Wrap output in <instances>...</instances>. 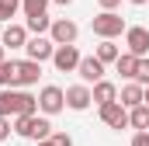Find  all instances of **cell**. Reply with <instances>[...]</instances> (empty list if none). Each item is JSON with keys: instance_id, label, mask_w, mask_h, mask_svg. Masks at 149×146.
<instances>
[{"instance_id": "obj_23", "label": "cell", "mask_w": 149, "mask_h": 146, "mask_svg": "<svg viewBox=\"0 0 149 146\" xmlns=\"http://www.w3.org/2000/svg\"><path fill=\"white\" fill-rule=\"evenodd\" d=\"M10 132H14V122H10L7 115H0V143H7V139H10Z\"/></svg>"}, {"instance_id": "obj_22", "label": "cell", "mask_w": 149, "mask_h": 146, "mask_svg": "<svg viewBox=\"0 0 149 146\" xmlns=\"http://www.w3.org/2000/svg\"><path fill=\"white\" fill-rule=\"evenodd\" d=\"M17 11H21L17 4H7V0H0V21H3V25H7V21L17 14Z\"/></svg>"}, {"instance_id": "obj_6", "label": "cell", "mask_w": 149, "mask_h": 146, "mask_svg": "<svg viewBox=\"0 0 149 146\" xmlns=\"http://www.w3.org/2000/svg\"><path fill=\"white\" fill-rule=\"evenodd\" d=\"M52 52H56V42L49 35H28V42H24V56L28 59L45 63V59H52Z\"/></svg>"}, {"instance_id": "obj_13", "label": "cell", "mask_w": 149, "mask_h": 146, "mask_svg": "<svg viewBox=\"0 0 149 146\" xmlns=\"http://www.w3.org/2000/svg\"><path fill=\"white\" fill-rule=\"evenodd\" d=\"M142 98H146V87H142V84H135V80H128V84L118 91V101H121L125 108H135V105H142Z\"/></svg>"}, {"instance_id": "obj_10", "label": "cell", "mask_w": 149, "mask_h": 146, "mask_svg": "<svg viewBox=\"0 0 149 146\" xmlns=\"http://www.w3.org/2000/svg\"><path fill=\"white\" fill-rule=\"evenodd\" d=\"M38 77H42V63L35 59H17V73H14V87H35Z\"/></svg>"}, {"instance_id": "obj_30", "label": "cell", "mask_w": 149, "mask_h": 146, "mask_svg": "<svg viewBox=\"0 0 149 146\" xmlns=\"http://www.w3.org/2000/svg\"><path fill=\"white\" fill-rule=\"evenodd\" d=\"M128 4H132V7H142V4H149V0H128Z\"/></svg>"}, {"instance_id": "obj_9", "label": "cell", "mask_w": 149, "mask_h": 146, "mask_svg": "<svg viewBox=\"0 0 149 146\" xmlns=\"http://www.w3.org/2000/svg\"><path fill=\"white\" fill-rule=\"evenodd\" d=\"M94 105V94H90V84H73V87H66V108L70 111H87Z\"/></svg>"}, {"instance_id": "obj_8", "label": "cell", "mask_w": 149, "mask_h": 146, "mask_svg": "<svg viewBox=\"0 0 149 146\" xmlns=\"http://www.w3.org/2000/svg\"><path fill=\"white\" fill-rule=\"evenodd\" d=\"M125 49H128L132 56H149V28L128 25V28H125Z\"/></svg>"}, {"instance_id": "obj_3", "label": "cell", "mask_w": 149, "mask_h": 146, "mask_svg": "<svg viewBox=\"0 0 149 146\" xmlns=\"http://www.w3.org/2000/svg\"><path fill=\"white\" fill-rule=\"evenodd\" d=\"M63 108H66V91L56 87V84H45V87L38 91V111L52 118V115H59Z\"/></svg>"}, {"instance_id": "obj_20", "label": "cell", "mask_w": 149, "mask_h": 146, "mask_svg": "<svg viewBox=\"0 0 149 146\" xmlns=\"http://www.w3.org/2000/svg\"><path fill=\"white\" fill-rule=\"evenodd\" d=\"M49 4L52 0H21V11H24V18H31V14H45Z\"/></svg>"}, {"instance_id": "obj_11", "label": "cell", "mask_w": 149, "mask_h": 146, "mask_svg": "<svg viewBox=\"0 0 149 146\" xmlns=\"http://www.w3.org/2000/svg\"><path fill=\"white\" fill-rule=\"evenodd\" d=\"M76 73H80V80L83 84H97V80H104V63L97 59V56H83L80 59V66H76Z\"/></svg>"}, {"instance_id": "obj_25", "label": "cell", "mask_w": 149, "mask_h": 146, "mask_svg": "<svg viewBox=\"0 0 149 146\" xmlns=\"http://www.w3.org/2000/svg\"><path fill=\"white\" fill-rule=\"evenodd\" d=\"M132 146H149V129H135V136H132Z\"/></svg>"}, {"instance_id": "obj_1", "label": "cell", "mask_w": 149, "mask_h": 146, "mask_svg": "<svg viewBox=\"0 0 149 146\" xmlns=\"http://www.w3.org/2000/svg\"><path fill=\"white\" fill-rule=\"evenodd\" d=\"M14 132H17L21 139L38 143V139H49V136H52V122H49V115H42V111H35V115H14Z\"/></svg>"}, {"instance_id": "obj_12", "label": "cell", "mask_w": 149, "mask_h": 146, "mask_svg": "<svg viewBox=\"0 0 149 146\" xmlns=\"http://www.w3.org/2000/svg\"><path fill=\"white\" fill-rule=\"evenodd\" d=\"M28 28L24 25H14V21H7L3 25V32H0V42L7 45V49H24V42H28Z\"/></svg>"}, {"instance_id": "obj_15", "label": "cell", "mask_w": 149, "mask_h": 146, "mask_svg": "<svg viewBox=\"0 0 149 146\" xmlns=\"http://www.w3.org/2000/svg\"><path fill=\"white\" fill-rule=\"evenodd\" d=\"M24 28H28L31 35H49V28H52L49 11H45V14H31V18H24Z\"/></svg>"}, {"instance_id": "obj_17", "label": "cell", "mask_w": 149, "mask_h": 146, "mask_svg": "<svg viewBox=\"0 0 149 146\" xmlns=\"http://www.w3.org/2000/svg\"><path fill=\"white\" fill-rule=\"evenodd\" d=\"M94 56H97V59L108 66V63H114V59L121 56V49L114 45V38H101V45H97V52H94Z\"/></svg>"}, {"instance_id": "obj_7", "label": "cell", "mask_w": 149, "mask_h": 146, "mask_svg": "<svg viewBox=\"0 0 149 146\" xmlns=\"http://www.w3.org/2000/svg\"><path fill=\"white\" fill-rule=\"evenodd\" d=\"M80 49H76V42L73 45H56V52H52V66L59 73H76V66H80Z\"/></svg>"}, {"instance_id": "obj_32", "label": "cell", "mask_w": 149, "mask_h": 146, "mask_svg": "<svg viewBox=\"0 0 149 146\" xmlns=\"http://www.w3.org/2000/svg\"><path fill=\"white\" fill-rule=\"evenodd\" d=\"M7 4H17V7H21V0H7Z\"/></svg>"}, {"instance_id": "obj_5", "label": "cell", "mask_w": 149, "mask_h": 146, "mask_svg": "<svg viewBox=\"0 0 149 146\" xmlns=\"http://www.w3.org/2000/svg\"><path fill=\"white\" fill-rule=\"evenodd\" d=\"M97 115H101V122L108 125V129H128V108L121 105V101H108V105H101L97 108Z\"/></svg>"}, {"instance_id": "obj_14", "label": "cell", "mask_w": 149, "mask_h": 146, "mask_svg": "<svg viewBox=\"0 0 149 146\" xmlns=\"http://www.w3.org/2000/svg\"><path fill=\"white\" fill-rule=\"evenodd\" d=\"M90 94H94V105L101 108V105H108V101H118V84H111V80H97V84L90 87Z\"/></svg>"}, {"instance_id": "obj_4", "label": "cell", "mask_w": 149, "mask_h": 146, "mask_svg": "<svg viewBox=\"0 0 149 146\" xmlns=\"http://www.w3.org/2000/svg\"><path fill=\"white\" fill-rule=\"evenodd\" d=\"M49 38L56 45H73L80 38V25L70 21V18H52V28H49Z\"/></svg>"}, {"instance_id": "obj_2", "label": "cell", "mask_w": 149, "mask_h": 146, "mask_svg": "<svg viewBox=\"0 0 149 146\" xmlns=\"http://www.w3.org/2000/svg\"><path fill=\"white\" fill-rule=\"evenodd\" d=\"M90 28H94L97 38H121L128 25H125V18H121L118 11H101V14L90 21Z\"/></svg>"}, {"instance_id": "obj_28", "label": "cell", "mask_w": 149, "mask_h": 146, "mask_svg": "<svg viewBox=\"0 0 149 146\" xmlns=\"http://www.w3.org/2000/svg\"><path fill=\"white\" fill-rule=\"evenodd\" d=\"M35 146H56V143H52V139H38Z\"/></svg>"}, {"instance_id": "obj_27", "label": "cell", "mask_w": 149, "mask_h": 146, "mask_svg": "<svg viewBox=\"0 0 149 146\" xmlns=\"http://www.w3.org/2000/svg\"><path fill=\"white\" fill-rule=\"evenodd\" d=\"M3 59H7V45L0 42V63H3Z\"/></svg>"}, {"instance_id": "obj_24", "label": "cell", "mask_w": 149, "mask_h": 146, "mask_svg": "<svg viewBox=\"0 0 149 146\" xmlns=\"http://www.w3.org/2000/svg\"><path fill=\"white\" fill-rule=\"evenodd\" d=\"M49 139H52L56 146H73V136H70V132H52Z\"/></svg>"}, {"instance_id": "obj_26", "label": "cell", "mask_w": 149, "mask_h": 146, "mask_svg": "<svg viewBox=\"0 0 149 146\" xmlns=\"http://www.w3.org/2000/svg\"><path fill=\"white\" fill-rule=\"evenodd\" d=\"M97 4H101V11H118L121 7V0H97Z\"/></svg>"}, {"instance_id": "obj_29", "label": "cell", "mask_w": 149, "mask_h": 146, "mask_svg": "<svg viewBox=\"0 0 149 146\" xmlns=\"http://www.w3.org/2000/svg\"><path fill=\"white\" fill-rule=\"evenodd\" d=\"M52 4H59V7H70V4H73V0H52Z\"/></svg>"}, {"instance_id": "obj_16", "label": "cell", "mask_w": 149, "mask_h": 146, "mask_svg": "<svg viewBox=\"0 0 149 146\" xmlns=\"http://www.w3.org/2000/svg\"><path fill=\"white\" fill-rule=\"evenodd\" d=\"M135 63H139V56H132V52L125 49V52L114 59V73H121L125 80H132V77H135Z\"/></svg>"}, {"instance_id": "obj_19", "label": "cell", "mask_w": 149, "mask_h": 146, "mask_svg": "<svg viewBox=\"0 0 149 146\" xmlns=\"http://www.w3.org/2000/svg\"><path fill=\"white\" fill-rule=\"evenodd\" d=\"M14 73H17V59H3L0 63V87H14Z\"/></svg>"}, {"instance_id": "obj_18", "label": "cell", "mask_w": 149, "mask_h": 146, "mask_svg": "<svg viewBox=\"0 0 149 146\" xmlns=\"http://www.w3.org/2000/svg\"><path fill=\"white\" fill-rule=\"evenodd\" d=\"M128 125L132 129H149V105H135V108H128Z\"/></svg>"}, {"instance_id": "obj_21", "label": "cell", "mask_w": 149, "mask_h": 146, "mask_svg": "<svg viewBox=\"0 0 149 146\" xmlns=\"http://www.w3.org/2000/svg\"><path fill=\"white\" fill-rule=\"evenodd\" d=\"M135 84H142L149 87V56H139V63H135V77H132Z\"/></svg>"}, {"instance_id": "obj_31", "label": "cell", "mask_w": 149, "mask_h": 146, "mask_svg": "<svg viewBox=\"0 0 149 146\" xmlns=\"http://www.w3.org/2000/svg\"><path fill=\"white\" fill-rule=\"evenodd\" d=\"M142 101H146V105H149V87H146V98H142Z\"/></svg>"}]
</instances>
